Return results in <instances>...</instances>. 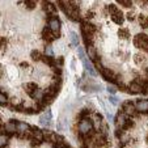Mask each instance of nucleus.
<instances>
[{"label": "nucleus", "instance_id": "obj_2", "mask_svg": "<svg viewBox=\"0 0 148 148\" xmlns=\"http://www.w3.org/2000/svg\"><path fill=\"white\" fill-rule=\"evenodd\" d=\"M109 9H110V14H112V20H113V21H114L115 24H118V25H122L123 21H125L122 12H121L119 9L114 5V4H110Z\"/></svg>", "mask_w": 148, "mask_h": 148}, {"label": "nucleus", "instance_id": "obj_13", "mask_svg": "<svg viewBox=\"0 0 148 148\" xmlns=\"http://www.w3.org/2000/svg\"><path fill=\"white\" fill-rule=\"evenodd\" d=\"M50 119H51V112H50V109H47V110H46V113H45V114H43V115H42V117H41V119H39V122H41L42 125L45 126V125H47V123H49V121H50Z\"/></svg>", "mask_w": 148, "mask_h": 148}, {"label": "nucleus", "instance_id": "obj_6", "mask_svg": "<svg viewBox=\"0 0 148 148\" xmlns=\"http://www.w3.org/2000/svg\"><path fill=\"white\" fill-rule=\"evenodd\" d=\"M129 90L131 93H140V92H143L142 80H140V79H138V80L132 81V83L129 85Z\"/></svg>", "mask_w": 148, "mask_h": 148}, {"label": "nucleus", "instance_id": "obj_30", "mask_svg": "<svg viewBox=\"0 0 148 148\" xmlns=\"http://www.w3.org/2000/svg\"><path fill=\"white\" fill-rule=\"evenodd\" d=\"M134 60L135 62H142L143 60V56L142 55H135L134 56Z\"/></svg>", "mask_w": 148, "mask_h": 148}, {"label": "nucleus", "instance_id": "obj_15", "mask_svg": "<svg viewBox=\"0 0 148 148\" xmlns=\"http://www.w3.org/2000/svg\"><path fill=\"white\" fill-rule=\"evenodd\" d=\"M24 89H25V92H28L29 95H32L34 90L38 89V87H37V84H34V83H28L24 85Z\"/></svg>", "mask_w": 148, "mask_h": 148}, {"label": "nucleus", "instance_id": "obj_14", "mask_svg": "<svg viewBox=\"0 0 148 148\" xmlns=\"http://www.w3.org/2000/svg\"><path fill=\"white\" fill-rule=\"evenodd\" d=\"M138 21H139V25L142 26L143 29L148 28V16H144V14H139V17H138Z\"/></svg>", "mask_w": 148, "mask_h": 148}, {"label": "nucleus", "instance_id": "obj_32", "mask_svg": "<svg viewBox=\"0 0 148 148\" xmlns=\"http://www.w3.org/2000/svg\"><path fill=\"white\" fill-rule=\"evenodd\" d=\"M145 72H147V76H148V68H145Z\"/></svg>", "mask_w": 148, "mask_h": 148}, {"label": "nucleus", "instance_id": "obj_22", "mask_svg": "<svg viewBox=\"0 0 148 148\" xmlns=\"http://www.w3.org/2000/svg\"><path fill=\"white\" fill-rule=\"evenodd\" d=\"M24 4H25V7L28 9H33L34 7H36L37 1L36 0H24Z\"/></svg>", "mask_w": 148, "mask_h": 148}, {"label": "nucleus", "instance_id": "obj_25", "mask_svg": "<svg viewBox=\"0 0 148 148\" xmlns=\"http://www.w3.org/2000/svg\"><path fill=\"white\" fill-rule=\"evenodd\" d=\"M132 126H134V122H132L130 118H127L125 122V125H123V130H127V129H131Z\"/></svg>", "mask_w": 148, "mask_h": 148}, {"label": "nucleus", "instance_id": "obj_27", "mask_svg": "<svg viewBox=\"0 0 148 148\" xmlns=\"http://www.w3.org/2000/svg\"><path fill=\"white\" fill-rule=\"evenodd\" d=\"M7 102H8V97L4 93L0 92V103H7Z\"/></svg>", "mask_w": 148, "mask_h": 148}, {"label": "nucleus", "instance_id": "obj_10", "mask_svg": "<svg viewBox=\"0 0 148 148\" xmlns=\"http://www.w3.org/2000/svg\"><path fill=\"white\" fill-rule=\"evenodd\" d=\"M4 130H5V132H8V134H14V132H17L16 123H14L13 121L5 123V125H4Z\"/></svg>", "mask_w": 148, "mask_h": 148}, {"label": "nucleus", "instance_id": "obj_34", "mask_svg": "<svg viewBox=\"0 0 148 148\" xmlns=\"http://www.w3.org/2000/svg\"><path fill=\"white\" fill-rule=\"evenodd\" d=\"M101 148H106V147H101Z\"/></svg>", "mask_w": 148, "mask_h": 148}, {"label": "nucleus", "instance_id": "obj_4", "mask_svg": "<svg viewBox=\"0 0 148 148\" xmlns=\"http://www.w3.org/2000/svg\"><path fill=\"white\" fill-rule=\"evenodd\" d=\"M59 36H60V34L53 33V32L50 30V28H43V30H42V37H43V39H45L46 42H49V43H51L55 38H59Z\"/></svg>", "mask_w": 148, "mask_h": 148}, {"label": "nucleus", "instance_id": "obj_31", "mask_svg": "<svg viewBox=\"0 0 148 148\" xmlns=\"http://www.w3.org/2000/svg\"><path fill=\"white\" fill-rule=\"evenodd\" d=\"M56 62H58L59 66H62V64H63V58H62V56H60V58H58V59H56Z\"/></svg>", "mask_w": 148, "mask_h": 148}, {"label": "nucleus", "instance_id": "obj_21", "mask_svg": "<svg viewBox=\"0 0 148 148\" xmlns=\"http://www.w3.org/2000/svg\"><path fill=\"white\" fill-rule=\"evenodd\" d=\"M83 62H84V66H85V68H87V71L90 73V75H92V76H96V75H97V73H96V71L92 68V66L89 64V62H88V60H85V59H84Z\"/></svg>", "mask_w": 148, "mask_h": 148}, {"label": "nucleus", "instance_id": "obj_28", "mask_svg": "<svg viewBox=\"0 0 148 148\" xmlns=\"http://www.w3.org/2000/svg\"><path fill=\"white\" fill-rule=\"evenodd\" d=\"M71 38H72V45H75V46H77V37L75 36V34H71Z\"/></svg>", "mask_w": 148, "mask_h": 148}, {"label": "nucleus", "instance_id": "obj_18", "mask_svg": "<svg viewBox=\"0 0 148 148\" xmlns=\"http://www.w3.org/2000/svg\"><path fill=\"white\" fill-rule=\"evenodd\" d=\"M9 142V138L7 134H0V148L1 147H5Z\"/></svg>", "mask_w": 148, "mask_h": 148}, {"label": "nucleus", "instance_id": "obj_5", "mask_svg": "<svg viewBox=\"0 0 148 148\" xmlns=\"http://www.w3.org/2000/svg\"><path fill=\"white\" fill-rule=\"evenodd\" d=\"M49 28L53 33L59 34V30H60V21H59L56 17H51L50 21H49Z\"/></svg>", "mask_w": 148, "mask_h": 148}, {"label": "nucleus", "instance_id": "obj_20", "mask_svg": "<svg viewBox=\"0 0 148 148\" xmlns=\"http://www.w3.org/2000/svg\"><path fill=\"white\" fill-rule=\"evenodd\" d=\"M118 36L123 39H127L130 37V32L127 30V29H119V30H118Z\"/></svg>", "mask_w": 148, "mask_h": 148}, {"label": "nucleus", "instance_id": "obj_8", "mask_svg": "<svg viewBox=\"0 0 148 148\" xmlns=\"http://www.w3.org/2000/svg\"><path fill=\"white\" fill-rule=\"evenodd\" d=\"M135 109H136V112L140 113L148 112V100H138L135 102Z\"/></svg>", "mask_w": 148, "mask_h": 148}, {"label": "nucleus", "instance_id": "obj_1", "mask_svg": "<svg viewBox=\"0 0 148 148\" xmlns=\"http://www.w3.org/2000/svg\"><path fill=\"white\" fill-rule=\"evenodd\" d=\"M134 45L136 46V47L142 49V50H144V51H147L148 53V36L147 34H143V33L135 36Z\"/></svg>", "mask_w": 148, "mask_h": 148}, {"label": "nucleus", "instance_id": "obj_9", "mask_svg": "<svg viewBox=\"0 0 148 148\" xmlns=\"http://www.w3.org/2000/svg\"><path fill=\"white\" fill-rule=\"evenodd\" d=\"M16 123V127H17V132L18 134H25V132L30 131V126L25 122H18V121H13Z\"/></svg>", "mask_w": 148, "mask_h": 148}, {"label": "nucleus", "instance_id": "obj_7", "mask_svg": "<svg viewBox=\"0 0 148 148\" xmlns=\"http://www.w3.org/2000/svg\"><path fill=\"white\" fill-rule=\"evenodd\" d=\"M123 110H125L126 115H134L135 112H136V109H135V103L132 102V101H126V102H123Z\"/></svg>", "mask_w": 148, "mask_h": 148}, {"label": "nucleus", "instance_id": "obj_19", "mask_svg": "<svg viewBox=\"0 0 148 148\" xmlns=\"http://www.w3.org/2000/svg\"><path fill=\"white\" fill-rule=\"evenodd\" d=\"M46 12H47V14L50 16V14H55V12H56V8H55V5L54 4H51V3H46Z\"/></svg>", "mask_w": 148, "mask_h": 148}, {"label": "nucleus", "instance_id": "obj_16", "mask_svg": "<svg viewBox=\"0 0 148 148\" xmlns=\"http://www.w3.org/2000/svg\"><path fill=\"white\" fill-rule=\"evenodd\" d=\"M87 51H88V56H89V58L92 59L93 62H96V60H97V55H96V50H95V47H93L92 45H88V46H87Z\"/></svg>", "mask_w": 148, "mask_h": 148}, {"label": "nucleus", "instance_id": "obj_23", "mask_svg": "<svg viewBox=\"0 0 148 148\" xmlns=\"http://www.w3.org/2000/svg\"><path fill=\"white\" fill-rule=\"evenodd\" d=\"M117 3H119L121 5L126 7V8H130L132 4V0H117Z\"/></svg>", "mask_w": 148, "mask_h": 148}, {"label": "nucleus", "instance_id": "obj_12", "mask_svg": "<svg viewBox=\"0 0 148 148\" xmlns=\"http://www.w3.org/2000/svg\"><path fill=\"white\" fill-rule=\"evenodd\" d=\"M93 126H95L97 130L101 129V126H102V118H101L100 114H95V115H93Z\"/></svg>", "mask_w": 148, "mask_h": 148}, {"label": "nucleus", "instance_id": "obj_11", "mask_svg": "<svg viewBox=\"0 0 148 148\" xmlns=\"http://www.w3.org/2000/svg\"><path fill=\"white\" fill-rule=\"evenodd\" d=\"M30 96H32V97H33L36 101L41 102V101L43 100V96H45V92H43V90H41V89H37V90H34V92L32 93Z\"/></svg>", "mask_w": 148, "mask_h": 148}, {"label": "nucleus", "instance_id": "obj_33", "mask_svg": "<svg viewBox=\"0 0 148 148\" xmlns=\"http://www.w3.org/2000/svg\"><path fill=\"white\" fill-rule=\"evenodd\" d=\"M145 140H147V143H148V134H147V138H145Z\"/></svg>", "mask_w": 148, "mask_h": 148}, {"label": "nucleus", "instance_id": "obj_17", "mask_svg": "<svg viewBox=\"0 0 148 148\" xmlns=\"http://www.w3.org/2000/svg\"><path fill=\"white\" fill-rule=\"evenodd\" d=\"M42 60L45 62L47 66H55V59L51 55H43L42 56Z\"/></svg>", "mask_w": 148, "mask_h": 148}, {"label": "nucleus", "instance_id": "obj_3", "mask_svg": "<svg viewBox=\"0 0 148 148\" xmlns=\"http://www.w3.org/2000/svg\"><path fill=\"white\" fill-rule=\"evenodd\" d=\"M92 129H93L92 121L87 119V118H83V119L80 121V123H79V132H80L81 135L89 134V132L92 131Z\"/></svg>", "mask_w": 148, "mask_h": 148}, {"label": "nucleus", "instance_id": "obj_29", "mask_svg": "<svg viewBox=\"0 0 148 148\" xmlns=\"http://www.w3.org/2000/svg\"><path fill=\"white\" fill-rule=\"evenodd\" d=\"M46 55H53V50H51L50 46H47V47H46Z\"/></svg>", "mask_w": 148, "mask_h": 148}, {"label": "nucleus", "instance_id": "obj_26", "mask_svg": "<svg viewBox=\"0 0 148 148\" xmlns=\"http://www.w3.org/2000/svg\"><path fill=\"white\" fill-rule=\"evenodd\" d=\"M143 93H148V80H142Z\"/></svg>", "mask_w": 148, "mask_h": 148}, {"label": "nucleus", "instance_id": "obj_24", "mask_svg": "<svg viewBox=\"0 0 148 148\" xmlns=\"http://www.w3.org/2000/svg\"><path fill=\"white\" fill-rule=\"evenodd\" d=\"M42 54L39 53V51H37V50H34L33 53H32V58L34 59V60H42Z\"/></svg>", "mask_w": 148, "mask_h": 148}]
</instances>
